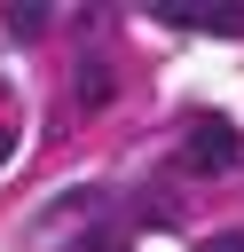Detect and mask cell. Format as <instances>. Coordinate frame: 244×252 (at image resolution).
<instances>
[{
	"instance_id": "3",
	"label": "cell",
	"mask_w": 244,
	"mask_h": 252,
	"mask_svg": "<svg viewBox=\"0 0 244 252\" xmlns=\"http://www.w3.org/2000/svg\"><path fill=\"white\" fill-rule=\"evenodd\" d=\"M126 244H134V228H126V220H94V228L79 236V252H126Z\"/></svg>"
},
{
	"instance_id": "1",
	"label": "cell",
	"mask_w": 244,
	"mask_h": 252,
	"mask_svg": "<svg viewBox=\"0 0 244 252\" xmlns=\"http://www.w3.org/2000/svg\"><path fill=\"white\" fill-rule=\"evenodd\" d=\"M236 165H244V142H236V126H228V118H197V126L181 134V173L220 181V173H236Z\"/></svg>"
},
{
	"instance_id": "5",
	"label": "cell",
	"mask_w": 244,
	"mask_h": 252,
	"mask_svg": "<svg viewBox=\"0 0 244 252\" xmlns=\"http://www.w3.org/2000/svg\"><path fill=\"white\" fill-rule=\"evenodd\" d=\"M197 32H244V8H197Z\"/></svg>"
},
{
	"instance_id": "2",
	"label": "cell",
	"mask_w": 244,
	"mask_h": 252,
	"mask_svg": "<svg viewBox=\"0 0 244 252\" xmlns=\"http://www.w3.org/2000/svg\"><path fill=\"white\" fill-rule=\"evenodd\" d=\"M71 94H79V110H110V94H118L110 63H94V55H87V63L71 71Z\"/></svg>"
},
{
	"instance_id": "7",
	"label": "cell",
	"mask_w": 244,
	"mask_h": 252,
	"mask_svg": "<svg viewBox=\"0 0 244 252\" xmlns=\"http://www.w3.org/2000/svg\"><path fill=\"white\" fill-rule=\"evenodd\" d=\"M8 158H16V126H0V165H8Z\"/></svg>"
},
{
	"instance_id": "6",
	"label": "cell",
	"mask_w": 244,
	"mask_h": 252,
	"mask_svg": "<svg viewBox=\"0 0 244 252\" xmlns=\"http://www.w3.org/2000/svg\"><path fill=\"white\" fill-rule=\"evenodd\" d=\"M197 252H244V236H205Z\"/></svg>"
},
{
	"instance_id": "4",
	"label": "cell",
	"mask_w": 244,
	"mask_h": 252,
	"mask_svg": "<svg viewBox=\"0 0 244 252\" xmlns=\"http://www.w3.org/2000/svg\"><path fill=\"white\" fill-rule=\"evenodd\" d=\"M8 32H16V39H39V32H47V8H39V0L8 8Z\"/></svg>"
}]
</instances>
